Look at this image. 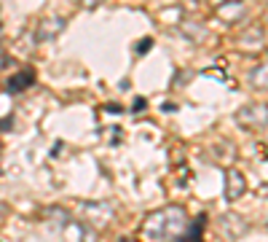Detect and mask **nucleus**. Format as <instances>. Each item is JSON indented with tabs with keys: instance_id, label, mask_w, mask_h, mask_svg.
<instances>
[{
	"instance_id": "ddd939ff",
	"label": "nucleus",
	"mask_w": 268,
	"mask_h": 242,
	"mask_svg": "<svg viewBox=\"0 0 268 242\" xmlns=\"http://www.w3.org/2000/svg\"><path fill=\"white\" fill-rule=\"evenodd\" d=\"M220 3H226V0H220Z\"/></svg>"
},
{
	"instance_id": "9d476101",
	"label": "nucleus",
	"mask_w": 268,
	"mask_h": 242,
	"mask_svg": "<svg viewBox=\"0 0 268 242\" xmlns=\"http://www.w3.org/2000/svg\"><path fill=\"white\" fill-rule=\"evenodd\" d=\"M99 3H102V0H83V6H86V8H97Z\"/></svg>"
},
{
	"instance_id": "20e7f679",
	"label": "nucleus",
	"mask_w": 268,
	"mask_h": 242,
	"mask_svg": "<svg viewBox=\"0 0 268 242\" xmlns=\"http://www.w3.org/2000/svg\"><path fill=\"white\" fill-rule=\"evenodd\" d=\"M62 30H64V19H59V16L43 19L40 27H38V40H51V38H56Z\"/></svg>"
},
{
	"instance_id": "4468645a",
	"label": "nucleus",
	"mask_w": 268,
	"mask_h": 242,
	"mask_svg": "<svg viewBox=\"0 0 268 242\" xmlns=\"http://www.w3.org/2000/svg\"><path fill=\"white\" fill-rule=\"evenodd\" d=\"M266 3H268V0H266Z\"/></svg>"
},
{
	"instance_id": "0eeeda50",
	"label": "nucleus",
	"mask_w": 268,
	"mask_h": 242,
	"mask_svg": "<svg viewBox=\"0 0 268 242\" xmlns=\"http://www.w3.org/2000/svg\"><path fill=\"white\" fill-rule=\"evenodd\" d=\"M32 84V70H24V73H16L8 78V92H21Z\"/></svg>"
},
{
	"instance_id": "f8f14e48",
	"label": "nucleus",
	"mask_w": 268,
	"mask_h": 242,
	"mask_svg": "<svg viewBox=\"0 0 268 242\" xmlns=\"http://www.w3.org/2000/svg\"><path fill=\"white\" fill-rule=\"evenodd\" d=\"M118 242H129V240H126V237H121V240H118Z\"/></svg>"
},
{
	"instance_id": "7ed1b4c3",
	"label": "nucleus",
	"mask_w": 268,
	"mask_h": 242,
	"mask_svg": "<svg viewBox=\"0 0 268 242\" xmlns=\"http://www.w3.org/2000/svg\"><path fill=\"white\" fill-rule=\"evenodd\" d=\"M226 199L228 202H236L239 196L244 194V175L242 172H236V170H228L226 172Z\"/></svg>"
},
{
	"instance_id": "423d86ee",
	"label": "nucleus",
	"mask_w": 268,
	"mask_h": 242,
	"mask_svg": "<svg viewBox=\"0 0 268 242\" xmlns=\"http://www.w3.org/2000/svg\"><path fill=\"white\" fill-rule=\"evenodd\" d=\"M175 242H204V216H199L196 226H191L183 237H175Z\"/></svg>"
},
{
	"instance_id": "39448f33",
	"label": "nucleus",
	"mask_w": 268,
	"mask_h": 242,
	"mask_svg": "<svg viewBox=\"0 0 268 242\" xmlns=\"http://www.w3.org/2000/svg\"><path fill=\"white\" fill-rule=\"evenodd\" d=\"M220 16L226 22H236V19L244 16V6L236 3V0H228V3H220Z\"/></svg>"
},
{
	"instance_id": "6e6552de",
	"label": "nucleus",
	"mask_w": 268,
	"mask_h": 242,
	"mask_svg": "<svg viewBox=\"0 0 268 242\" xmlns=\"http://www.w3.org/2000/svg\"><path fill=\"white\" fill-rule=\"evenodd\" d=\"M252 86H258V89H268V62L266 65H260L258 70H252Z\"/></svg>"
},
{
	"instance_id": "f257e3e1",
	"label": "nucleus",
	"mask_w": 268,
	"mask_h": 242,
	"mask_svg": "<svg viewBox=\"0 0 268 242\" xmlns=\"http://www.w3.org/2000/svg\"><path fill=\"white\" fill-rule=\"evenodd\" d=\"M185 210L172 204V208H164V210H156L145 218L142 224V237L145 242H164L169 237H180V229L185 226Z\"/></svg>"
},
{
	"instance_id": "1a4fd4ad",
	"label": "nucleus",
	"mask_w": 268,
	"mask_h": 242,
	"mask_svg": "<svg viewBox=\"0 0 268 242\" xmlns=\"http://www.w3.org/2000/svg\"><path fill=\"white\" fill-rule=\"evenodd\" d=\"M148 48H153V38H142L140 40V44H137V54H145V52H148Z\"/></svg>"
},
{
	"instance_id": "9b49d317",
	"label": "nucleus",
	"mask_w": 268,
	"mask_h": 242,
	"mask_svg": "<svg viewBox=\"0 0 268 242\" xmlns=\"http://www.w3.org/2000/svg\"><path fill=\"white\" fill-rule=\"evenodd\" d=\"M145 105H148V102H145L142 97H137V102H134V110H145Z\"/></svg>"
},
{
	"instance_id": "f03ea898",
	"label": "nucleus",
	"mask_w": 268,
	"mask_h": 242,
	"mask_svg": "<svg viewBox=\"0 0 268 242\" xmlns=\"http://www.w3.org/2000/svg\"><path fill=\"white\" fill-rule=\"evenodd\" d=\"M236 121L244 126H266L268 124V105L266 102H250L236 113Z\"/></svg>"
}]
</instances>
